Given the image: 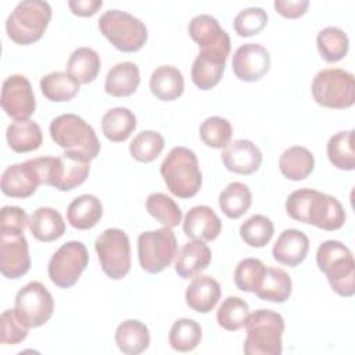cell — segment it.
<instances>
[{
    "mask_svg": "<svg viewBox=\"0 0 355 355\" xmlns=\"http://www.w3.org/2000/svg\"><path fill=\"white\" fill-rule=\"evenodd\" d=\"M115 343L122 354H141L150 345L148 327L137 319L123 320L115 330Z\"/></svg>",
    "mask_w": 355,
    "mask_h": 355,
    "instance_id": "cell-28",
    "label": "cell"
},
{
    "mask_svg": "<svg viewBox=\"0 0 355 355\" xmlns=\"http://www.w3.org/2000/svg\"><path fill=\"white\" fill-rule=\"evenodd\" d=\"M187 31L190 37L201 49L200 53L227 60L230 54V37L216 18L208 14L196 15L189 22Z\"/></svg>",
    "mask_w": 355,
    "mask_h": 355,
    "instance_id": "cell-15",
    "label": "cell"
},
{
    "mask_svg": "<svg viewBox=\"0 0 355 355\" xmlns=\"http://www.w3.org/2000/svg\"><path fill=\"white\" fill-rule=\"evenodd\" d=\"M178 255V240L171 227L143 232L137 239V257L143 270L159 273Z\"/></svg>",
    "mask_w": 355,
    "mask_h": 355,
    "instance_id": "cell-9",
    "label": "cell"
},
{
    "mask_svg": "<svg viewBox=\"0 0 355 355\" xmlns=\"http://www.w3.org/2000/svg\"><path fill=\"white\" fill-rule=\"evenodd\" d=\"M316 47L326 62H337L347 55L349 39L343 29L337 26H327L318 33Z\"/></svg>",
    "mask_w": 355,
    "mask_h": 355,
    "instance_id": "cell-37",
    "label": "cell"
},
{
    "mask_svg": "<svg viewBox=\"0 0 355 355\" xmlns=\"http://www.w3.org/2000/svg\"><path fill=\"white\" fill-rule=\"evenodd\" d=\"M29 230L36 240L50 243L65 233V222L57 209L39 207L29 218Z\"/></svg>",
    "mask_w": 355,
    "mask_h": 355,
    "instance_id": "cell-27",
    "label": "cell"
},
{
    "mask_svg": "<svg viewBox=\"0 0 355 355\" xmlns=\"http://www.w3.org/2000/svg\"><path fill=\"white\" fill-rule=\"evenodd\" d=\"M247 337L243 351L245 355H280L284 319L272 309H257L248 315L245 323Z\"/></svg>",
    "mask_w": 355,
    "mask_h": 355,
    "instance_id": "cell-5",
    "label": "cell"
},
{
    "mask_svg": "<svg viewBox=\"0 0 355 355\" xmlns=\"http://www.w3.org/2000/svg\"><path fill=\"white\" fill-rule=\"evenodd\" d=\"M309 251L308 236L298 229L283 230L272 248L275 261L288 268H295L306 258Z\"/></svg>",
    "mask_w": 355,
    "mask_h": 355,
    "instance_id": "cell-21",
    "label": "cell"
},
{
    "mask_svg": "<svg viewBox=\"0 0 355 355\" xmlns=\"http://www.w3.org/2000/svg\"><path fill=\"white\" fill-rule=\"evenodd\" d=\"M68 7L72 14L78 17H92L94 15L101 7V0H69Z\"/></svg>",
    "mask_w": 355,
    "mask_h": 355,
    "instance_id": "cell-50",
    "label": "cell"
},
{
    "mask_svg": "<svg viewBox=\"0 0 355 355\" xmlns=\"http://www.w3.org/2000/svg\"><path fill=\"white\" fill-rule=\"evenodd\" d=\"M232 68L240 80L257 82L269 72L270 54L258 43H244L234 51Z\"/></svg>",
    "mask_w": 355,
    "mask_h": 355,
    "instance_id": "cell-18",
    "label": "cell"
},
{
    "mask_svg": "<svg viewBox=\"0 0 355 355\" xmlns=\"http://www.w3.org/2000/svg\"><path fill=\"white\" fill-rule=\"evenodd\" d=\"M89 263V252L82 241L64 243L50 258L47 273L53 284L60 288L72 287Z\"/></svg>",
    "mask_w": 355,
    "mask_h": 355,
    "instance_id": "cell-12",
    "label": "cell"
},
{
    "mask_svg": "<svg viewBox=\"0 0 355 355\" xmlns=\"http://www.w3.org/2000/svg\"><path fill=\"white\" fill-rule=\"evenodd\" d=\"M225 168L237 175H251L262 164V153L257 144L247 139H239L229 143L222 151Z\"/></svg>",
    "mask_w": 355,
    "mask_h": 355,
    "instance_id": "cell-19",
    "label": "cell"
},
{
    "mask_svg": "<svg viewBox=\"0 0 355 355\" xmlns=\"http://www.w3.org/2000/svg\"><path fill=\"white\" fill-rule=\"evenodd\" d=\"M90 172V161L65 153L60 157L50 158L47 186H51L60 191H69L80 186Z\"/></svg>",
    "mask_w": 355,
    "mask_h": 355,
    "instance_id": "cell-17",
    "label": "cell"
},
{
    "mask_svg": "<svg viewBox=\"0 0 355 355\" xmlns=\"http://www.w3.org/2000/svg\"><path fill=\"white\" fill-rule=\"evenodd\" d=\"M103 216V204L93 194H82L73 198L67 208L69 225L79 230L94 227Z\"/></svg>",
    "mask_w": 355,
    "mask_h": 355,
    "instance_id": "cell-25",
    "label": "cell"
},
{
    "mask_svg": "<svg viewBox=\"0 0 355 355\" xmlns=\"http://www.w3.org/2000/svg\"><path fill=\"white\" fill-rule=\"evenodd\" d=\"M233 135L232 123L222 116H209L200 125V137L211 148H225Z\"/></svg>",
    "mask_w": 355,
    "mask_h": 355,
    "instance_id": "cell-44",
    "label": "cell"
},
{
    "mask_svg": "<svg viewBox=\"0 0 355 355\" xmlns=\"http://www.w3.org/2000/svg\"><path fill=\"white\" fill-rule=\"evenodd\" d=\"M6 139L11 150L22 154L37 150L43 143V133L35 121H15L8 125Z\"/></svg>",
    "mask_w": 355,
    "mask_h": 355,
    "instance_id": "cell-31",
    "label": "cell"
},
{
    "mask_svg": "<svg viewBox=\"0 0 355 355\" xmlns=\"http://www.w3.org/2000/svg\"><path fill=\"white\" fill-rule=\"evenodd\" d=\"M275 10L283 15L284 18H300L302 17L308 7H309V1L308 0H276L273 3Z\"/></svg>",
    "mask_w": 355,
    "mask_h": 355,
    "instance_id": "cell-49",
    "label": "cell"
},
{
    "mask_svg": "<svg viewBox=\"0 0 355 355\" xmlns=\"http://www.w3.org/2000/svg\"><path fill=\"white\" fill-rule=\"evenodd\" d=\"M50 157L32 158L10 165L1 175V191L7 197H31L40 184H46Z\"/></svg>",
    "mask_w": 355,
    "mask_h": 355,
    "instance_id": "cell-10",
    "label": "cell"
},
{
    "mask_svg": "<svg viewBox=\"0 0 355 355\" xmlns=\"http://www.w3.org/2000/svg\"><path fill=\"white\" fill-rule=\"evenodd\" d=\"M313 168V154L302 146L288 147L279 158V169L282 175L288 180H304L312 173Z\"/></svg>",
    "mask_w": 355,
    "mask_h": 355,
    "instance_id": "cell-29",
    "label": "cell"
},
{
    "mask_svg": "<svg viewBox=\"0 0 355 355\" xmlns=\"http://www.w3.org/2000/svg\"><path fill=\"white\" fill-rule=\"evenodd\" d=\"M53 141L65 150L87 161L94 159L101 148L94 129L76 114H61L50 122Z\"/></svg>",
    "mask_w": 355,
    "mask_h": 355,
    "instance_id": "cell-4",
    "label": "cell"
},
{
    "mask_svg": "<svg viewBox=\"0 0 355 355\" xmlns=\"http://www.w3.org/2000/svg\"><path fill=\"white\" fill-rule=\"evenodd\" d=\"M248 315V304L240 297L230 295L219 305L216 311V322L227 331H237L245 326Z\"/></svg>",
    "mask_w": 355,
    "mask_h": 355,
    "instance_id": "cell-40",
    "label": "cell"
},
{
    "mask_svg": "<svg viewBox=\"0 0 355 355\" xmlns=\"http://www.w3.org/2000/svg\"><path fill=\"white\" fill-rule=\"evenodd\" d=\"M14 309L29 329L40 327L53 316L54 300L43 283L31 282L17 293Z\"/></svg>",
    "mask_w": 355,
    "mask_h": 355,
    "instance_id": "cell-13",
    "label": "cell"
},
{
    "mask_svg": "<svg viewBox=\"0 0 355 355\" xmlns=\"http://www.w3.org/2000/svg\"><path fill=\"white\" fill-rule=\"evenodd\" d=\"M29 327L18 318L15 309H7L0 316V341L6 345H17L28 336Z\"/></svg>",
    "mask_w": 355,
    "mask_h": 355,
    "instance_id": "cell-47",
    "label": "cell"
},
{
    "mask_svg": "<svg viewBox=\"0 0 355 355\" xmlns=\"http://www.w3.org/2000/svg\"><path fill=\"white\" fill-rule=\"evenodd\" d=\"M151 93L162 101H173L183 94L184 79L179 68L173 65H159L150 76Z\"/></svg>",
    "mask_w": 355,
    "mask_h": 355,
    "instance_id": "cell-26",
    "label": "cell"
},
{
    "mask_svg": "<svg viewBox=\"0 0 355 355\" xmlns=\"http://www.w3.org/2000/svg\"><path fill=\"white\" fill-rule=\"evenodd\" d=\"M220 284L211 276H196L187 286L184 298L189 308L198 313L211 312L220 298Z\"/></svg>",
    "mask_w": 355,
    "mask_h": 355,
    "instance_id": "cell-23",
    "label": "cell"
},
{
    "mask_svg": "<svg viewBox=\"0 0 355 355\" xmlns=\"http://www.w3.org/2000/svg\"><path fill=\"white\" fill-rule=\"evenodd\" d=\"M316 263L334 293L345 298L355 294V261L345 244L338 240L323 241L316 251Z\"/></svg>",
    "mask_w": 355,
    "mask_h": 355,
    "instance_id": "cell-2",
    "label": "cell"
},
{
    "mask_svg": "<svg viewBox=\"0 0 355 355\" xmlns=\"http://www.w3.org/2000/svg\"><path fill=\"white\" fill-rule=\"evenodd\" d=\"M51 14V7L47 1H21L15 6L6 21V32L17 44H32L43 36L50 24Z\"/></svg>",
    "mask_w": 355,
    "mask_h": 355,
    "instance_id": "cell-6",
    "label": "cell"
},
{
    "mask_svg": "<svg viewBox=\"0 0 355 355\" xmlns=\"http://www.w3.org/2000/svg\"><path fill=\"white\" fill-rule=\"evenodd\" d=\"M101 68L100 55L90 47H78L68 58L67 72L79 83L87 85L93 82Z\"/></svg>",
    "mask_w": 355,
    "mask_h": 355,
    "instance_id": "cell-33",
    "label": "cell"
},
{
    "mask_svg": "<svg viewBox=\"0 0 355 355\" xmlns=\"http://www.w3.org/2000/svg\"><path fill=\"white\" fill-rule=\"evenodd\" d=\"M266 266L257 258L241 259L234 269V284L239 290L255 293L265 273Z\"/></svg>",
    "mask_w": 355,
    "mask_h": 355,
    "instance_id": "cell-45",
    "label": "cell"
},
{
    "mask_svg": "<svg viewBox=\"0 0 355 355\" xmlns=\"http://www.w3.org/2000/svg\"><path fill=\"white\" fill-rule=\"evenodd\" d=\"M329 161L341 171L355 169L354 130H344L333 135L326 146Z\"/></svg>",
    "mask_w": 355,
    "mask_h": 355,
    "instance_id": "cell-38",
    "label": "cell"
},
{
    "mask_svg": "<svg viewBox=\"0 0 355 355\" xmlns=\"http://www.w3.org/2000/svg\"><path fill=\"white\" fill-rule=\"evenodd\" d=\"M212 259V252L205 241L191 240L178 252L175 270L182 279H193L204 272Z\"/></svg>",
    "mask_w": 355,
    "mask_h": 355,
    "instance_id": "cell-22",
    "label": "cell"
},
{
    "mask_svg": "<svg viewBox=\"0 0 355 355\" xmlns=\"http://www.w3.org/2000/svg\"><path fill=\"white\" fill-rule=\"evenodd\" d=\"M140 85L139 67L132 61L115 64L105 76L104 90L112 97L132 96Z\"/></svg>",
    "mask_w": 355,
    "mask_h": 355,
    "instance_id": "cell-24",
    "label": "cell"
},
{
    "mask_svg": "<svg viewBox=\"0 0 355 355\" xmlns=\"http://www.w3.org/2000/svg\"><path fill=\"white\" fill-rule=\"evenodd\" d=\"M268 24V14L261 7H248L241 10L233 21L236 33L241 37L258 35Z\"/></svg>",
    "mask_w": 355,
    "mask_h": 355,
    "instance_id": "cell-46",
    "label": "cell"
},
{
    "mask_svg": "<svg viewBox=\"0 0 355 355\" xmlns=\"http://www.w3.org/2000/svg\"><path fill=\"white\" fill-rule=\"evenodd\" d=\"M103 272L112 280L123 279L130 270V243L128 234L116 227L105 229L94 241Z\"/></svg>",
    "mask_w": 355,
    "mask_h": 355,
    "instance_id": "cell-11",
    "label": "cell"
},
{
    "mask_svg": "<svg viewBox=\"0 0 355 355\" xmlns=\"http://www.w3.org/2000/svg\"><path fill=\"white\" fill-rule=\"evenodd\" d=\"M165 146L164 137L155 130H143L137 133L129 144L130 155L139 162H153L162 153Z\"/></svg>",
    "mask_w": 355,
    "mask_h": 355,
    "instance_id": "cell-42",
    "label": "cell"
},
{
    "mask_svg": "<svg viewBox=\"0 0 355 355\" xmlns=\"http://www.w3.org/2000/svg\"><path fill=\"white\" fill-rule=\"evenodd\" d=\"M293 291L290 275L280 268H266L255 291L257 297L269 302H286Z\"/></svg>",
    "mask_w": 355,
    "mask_h": 355,
    "instance_id": "cell-30",
    "label": "cell"
},
{
    "mask_svg": "<svg viewBox=\"0 0 355 355\" xmlns=\"http://www.w3.org/2000/svg\"><path fill=\"white\" fill-rule=\"evenodd\" d=\"M286 211L291 219L327 232L341 229L347 218L344 207L336 197L306 187L287 197Z\"/></svg>",
    "mask_w": 355,
    "mask_h": 355,
    "instance_id": "cell-1",
    "label": "cell"
},
{
    "mask_svg": "<svg viewBox=\"0 0 355 355\" xmlns=\"http://www.w3.org/2000/svg\"><path fill=\"white\" fill-rule=\"evenodd\" d=\"M183 232L191 240L212 241L222 232V222L208 205L190 208L183 220Z\"/></svg>",
    "mask_w": 355,
    "mask_h": 355,
    "instance_id": "cell-20",
    "label": "cell"
},
{
    "mask_svg": "<svg viewBox=\"0 0 355 355\" xmlns=\"http://www.w3.org/2000/svg\"><path fill=\"white\" fill-rule=\"evenodd\" d=\"M146 209L165 227L172 229L182 222L180 207L164 193H151L146 200Z\"/></svg>",
    "mask_w": 355,
    "mask_h": 355,
    "instance_id": "cell-41",
    "label": "cell"
},
{
    "mask_svg": "<svg viewBox=\"0 0 355 355\" xmlns=\"http://www.w3.org/2000/svg\"><path fill=\"white\" fill-rule=\"evenodd\" d=\"M273 222L265 215H252L240 226L241 240L254 248L265 247L273 237Z\"/></svg>",
    "mask_w": 355,
    "mask_h": 355,
    "instance_id": "cell-43",
    "label": "cell"
},
{
    "mask_svg": "<svg viewBox=\"0 0 355 355\" xmlns=\"http://www.w3.org/2000/svg\"><path fill=\"white\" fill-rule=\"evenodd\" d=\"M101 35L119 51H139L147 42L148 33L144 22L121 10L104 11L98 19Z\"/></svg>",
    "mask_w": 355,
    "mask_h": 355,
    "instance_id": "cell-7",
    "label": "cell"
},
{
    "mask_svg": "<svg viewBox=\"0 0 355 355\" xmlns=\"http://www.w3.org/2000/svg\"><path fill=\"white\" fill-rule=\"evenodd\" d=\"M31 269L29 245L21 230L0 229V270L7 279L22 277Z\"/></svg>",
    "mask_w": 355,
    "mask_h": 355,
    "instance_id": "cell-14",
    "label": "cell"
},
{
    "mask_svg": "<svg viewBox=\"0 0 355 355\" xmlns=\"http://www.w3.org/2000/svg\"><path fill=\"white\" fill-rule=\"evenodd\" d=\"M136 115L125 107L108 110L101 118V130L104 136L114 143L125 141L136 129Z\"/></svg>",
    "mask_w": 355,
    "mask_h": 355,
    "instance_id": "cell-32",
    "label": "cell"
},
{
    "mask_svg": "<svg viewBox=\"0 0 355 355\" xmlns=\"http://www.w3.org/2000/svg\"><path fill=\"white\" fill-rule=\"evenodd\" d=\"M226 60L215 55L198 53L191 65V80L200 90L215 87L225 72Z\"/></svg>",
    "mask_w": 355,
    "mask_h": 355,
    "instance_id": "cell-34",
    "label": "cell"
},
{
    "mask_svg": "<svg viewBox=\"0 0 355 355\" xmlns=\"http://www.w3.org/2000/svg\"><path fill=\"white\" fill-rule=\"evenodd\" d=\"M313 100L326 108L344 110L355 103V78L341 68L319 71L311 86Z\"/></svg>",
    "mask_w": 355,
    "mask_h": 355,
    "instance_id": "cell-8",
    "label": "cell"
},
{
    "mask_svg": "<svg viewBox=\"0 0 355 355\" xmlns=\"http://www.w3.org/2000/svg\"><path fill=\"white\" fill-rule=\"evenodd\" d=\"M26 226H29V218L25 209L19 207H11V205H6L1 208L0 229L24 232Z\"/></svg>",
    "mask_w": 355,
    "mask_h": 355,
    "instance_id": "cell-48",
    "label": "cell"
},
{
    "mask_svg": "<svg viewBox=\"0 0 355 355\" xmlns=\"http://www.w3.org/2000/svg\"><path fill=\"white\" fill-rule=\"evenodd\" d=\"M161 176L168 190L179 198L194 197L202 184L197 155L187 147H173L161 164Z\"/></svg>",
    "mask_w": 355,
    "mask_h": 355,
    "instance_id": "cell-3",
    "label": "cell"
},
{
    "mask_svg": "<svg viewBox=\"0 0 355 355\" xmlns=\"http://www.w3.org/2000/svg\"><path fill=\"white\" fill-rule=\"evenodd\" d=\"M3 111L14 121L29 119L36 108L31 82L24 75H11L4 79L0 96Z\"/></svg>",
    "mask_w": 355,
    "mask_h": 355,
    "instance_id": "cell-16",
    "label": "cell"
},
{
    "mask_svg": "<svg viewBox=\"0 0 355 355\" xmlns=\"http://www.w3.org/2000/svg\"><path fill=\"white\" fill-rule=\"evenodd\" d=\"M40 90L47 100L64 103L72 100L79 93V83L68 72L55 71L40 79Z\"/></svg>",
    "mask_w": 355,
    "mask_h": 355,
    "instance_id": "cell-36",
    "label": "cell"
},
{
    "mask_svg": "<svg viewBox=\"0 0 355 355\" xmlns=\"http://www.w3.org/2000/svg\"><path fill=\"white\" fill-rule=\"evenodd\" d=\"M252 204V194L241 182L229 183L219 194V208L230 219L241 218Z\"/></svg>",
    "mask_w": 355,
    "mask_h": 355,
    "instance_id": "cell-35",
    "label": "cell"
},
{
    "mask_svg": "<svg viewBox=\"0 0 355 355\" xmlns=\"http://www.w3.org/2000/svg\"><path fill=\"white\" fill-rule=\"evenodd\" d=\"M201 337L202 330L200 323L189 318H182L172 324L168 341L175 351L190 352L194 348H197V345L201 341Z\"/></svg>",
    "mask_w": 355,
    "mask_h": 355,
    "instance_id": "cell-39",
    "label": "cell"
}]
</instances>
